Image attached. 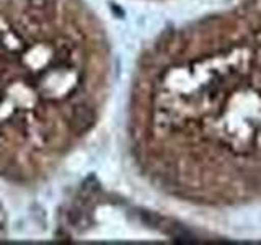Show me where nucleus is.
I'll return each mask as SVG.
<instances>
[{
  "instance_id": "1",
  "label": "nucleus",
  "mask_w": 261,
  "mask_h": 245,
  "mask_svg": "<svg viewBox=\"0 0 261 245\" xmlns=\"http://www.w3.org/2000/svg\"><path fill=\"white\" fill-rule=\"evenodd\" d=\"M113 76L110 36L84 0H0V180L56 174L101 121Z\"/></svg>"
}]
</instances>
